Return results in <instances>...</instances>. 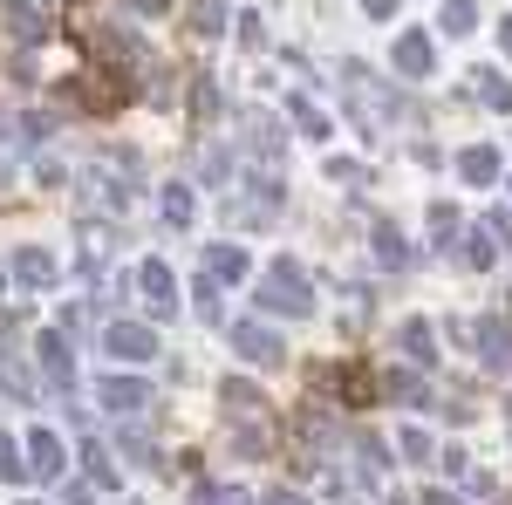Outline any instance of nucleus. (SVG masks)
Returning a JSON list of instances; mask_svg holds the SVG:
<instances>
[{
	"label": "nucleus",
	"mask_w": 512,
	"mask_h": 505,
	"mask_svg": "<svg viewBox=\"0 0 512 505\" xmlns=\"http://www.w3.org/2000/svg\"><path fill=\"white\" fill-rule=\"evenodd\" d=\"M437 69V48H431V35L424 28H403V35L390 41V76H403V82H424Z\"/></svg>",
	"instance_id": "f8f14e48"
},
{
	"label": "nucleus",
	"mask_w": 512,
	"mask_h": 505,
	"mask_svg": "<svg viewBox=\"0 0 512 505\" xmlns=\"http://www.w3.org/2000/svg\"><path fill=\"white\" fill-rule=\"evenodd\" d=\"M437 28H444L451 41L472 35V28H478V0H444V7H437Z\"/></svg>",
	"instance_id": "7c9ffc66"
},
{
	"label": "nucleus",
	"mask_w": 512,
	"mask_h": 505,
	"mask_svg": "<svg viewBox=\"0 0 512 505\" xmlns=\"http://www.w3.org/2000/svg\"><path fill=\"white\" fill-rule=\"evenodd\" d=\"M396 349H403V362H410V369H431V362H437V328L424 321V314L396 321Z\"/></svg>",
	"instance_id": "2eb2a0df"
},
{
	"label": "nucleus",
	"mask_w": 512,
	"mask_h": 505,
	"mask_svg": "<svg viewBox=\"0 0 512 505\" xmlns=\"http://www.w3.org/2000/svg\"><path fill=\"white\" fill-rule=\"evenodd\" d=\"M383 403H403V410H431V389L410 362H390L383 369Z\"/></svg>",
	"instance_id": "dca6fc26"
},
{
	"label": "nucleus",
	"mask_w": 512,
	"mask_h": 505,
	"mask_svg": "<svg viewBox=\"0 0 512 505\" xmlns=\"http://www.w3.org/2000/svg\"><path fill=\"white\" fill-rule=\"evenodd\" d=\"M239 151L260 157V171H274L280 151H287V144H280V130H274V117H246V137H239Z\"/></svg>",
	"instance_id": "a211bd4d"
},
{
	"label": "nucleus",
	"mask_w": 512,
	"mask_h": 505,
	"mask_svg": "<svg viewBox=\"0 0 512 505\" xmlns=\"http://www.w3.org/2000/svg\"><path fill=\"white\" fill-rule=\"evenodd\" d=\"M55 253H48V246H14V253H7V280H14V287H21V294H48V287H55Z\"/></svg>",
	"instance_id": "9b49d317"
},
{
	"label": "nucleus",
	"mask_w": 512,
	"mask_h": 505,
	"mask_svg": "<svg viewBox=\"0 0 512 505\" xmlns=\"http://www.w3.org/2000/svg\"><path fill=\"white\" fill-rule=\"evenodd\" d=\"M21 328H28V308H21V301H7V308H0V342H7V335H21Z\"/></svg>",
	"instance_id": "ea45409f"
},
{
	"label": "nucleus",
	"mask_w": 512,
	"mask_h": 505,
	"mask_svg": "<svg viewBox=\"0 0 512 505\" xmlns=\"http://www.w3.org/2000/svg\"><path fill=\"white\" fill-rule=\"evenodd\" d=\"M226 349L246 362V369H280L287 362V342H280L274 321H260V314H246V321H226Z\"/></svg>",
	"instance_id": "20e7f679"
},
{
	"label": "nucleus",
	"mask_w": 512,
	"mask_h": 505,
	"mask_svg": "<svg viewBox=\"0 0 512 505\" xmlns=\"http://www.w3.org/2000/svg\"><path fill=\"white\" fill-rule=\"evenodd\" d=\"M212 117H219V76L198 69V76H192V123H198V130H212Z\"/></svg>",
	"instance_id": "bb28decb"
},
{
	"label": "nucleus",
	"mask_w": 512,
	"mask_h": 505,
	"mask_svg": "<svg viewBox=\"0 0 512 505\" xmlns=\"http://www.w3.org/2000/svg\"><path fill=\"white\" fill-rule=\"evenodd\" d=\"M0 396H14V403H35L41 396V383L28 376V362H14L7 349H0Z\"/></svg>",
	"instance_id": "5701e85b"
},
{
	"label": "nucleus",
	"mask_w": 512,
	"mask_h": 505,
	"mask_svg": "<svg viewBox=\"0 0 512 505\" xmlns=\"http://www.w3.org/2000/svg\"><path fill=\"white\" fill-rule=\"evenodd\" d=\"M417 505H465V499H458V492H424Z\"/></svg>",
	"instance_id": "c03bdc74"
},
{
	"label": "nucleus",
	"mask_w": 512,
	"mask_h": 505,
	"mask_svg": "<svg viewBox=\"0 0 512 505\" xmlns=\"http://www.w3.org/2000/svg\"><path fill=\"white\" fill-rule=\"evenodd\" d=\"M35 362H41V383L62 389V403H69V389H76V342H69L62 328H41L35 335Z\"/></svg>",
	"instance_id": "1a4fd4ad"
},
{
	"label": "nucleus",
	"mask_w": 512,
	"mask_h": 505,
	"mask_svg": "<svg viewBox=\"0 0 512 505\" xmlns=\"http://www.w3.org/2000/svg\"><path fill=\"white\" fill-rule=\"evenodd\" d=\"M246 273H253V253H246L239 239H226V246L212 239V246H205V280H226V287H239Z\"/></svg>",
	"instance_id": "f3484780"
},
{
	"label": "nucleus",
	"mask_w": 512,
	"mask_h": 505,
	"mask_svg": "<svg viewBox=\"0 0 512 505\" xmlns=\"http://www.w3.org/2000/svg\"><path fill=\"white\" fill-rule=\"evenodd\" d=\"M267 505H308L301 492H267Z\"/></svg>",
	"instance_id": "a18cd8bd"
},
{
	"label": "nucleus",
	"mask_w": 512,
	"mask_h": 505,
	"mask_svg": "<svg viewBox=\"0 0 512 505\" xmlns=\"http://www.w3.org/2000/svg\"><path fill=\"white\" fill-rule=\"evenodd\" d=\"M21 505H41V499H21Z\"/></svg>",
	"instance_id": "de8ad7c7"
},
{
	"label": "nucleus",
	"mask_w": 512,
	"mask_h": 505,
	"mask_svg": "<svg viewBox=\"0 0 512 505\" xmlns=\"http://www.w3.org/2000/svg\"><path fill=\"white\" fill-rule=\"evenodd\" d=\"M164 226H178V233H185V226H192L198 219V198H192V185H164Z\"/></svg>",
	"instance_id": "cd10ccee"
},
{
	"label": "nucleus",
	"mask_w": 512,
	"mask_h": 505,
	"mask_svg": "<svg viewBox=\"0 0 512 505\" xmlns=\"http://www.w3.org/2000/svg\"><path fill=\"white\" fill-rule=\"evenodd\" d=\"M458 178L485 192V185L499 178V144H465V151H458Z\"/></svg>",
	"instance_id": "aec40b11"
},
{
	"label": "nucleus",
	"mask_w": 512,
	"mask_h": 505,
	"mask_svg": "<svg viewBox=\"0 0 512 505\" xmlns=\"http://www.w3.org/2000/svg\"><path fill=\"white\" fill-rule=\"evenodd\" d=\"M226 28H233L226 0H192V35L198 41H226Z\"/></svg>",
	"instance_id": "b1692460"
},
{
	"label": "nucleus",
	"mask_w": 512,
	"mask_h": 505,
	"mask_svg": "<svg viewBox=\"0 0 512 505\" xmlns=\"http://www.w3.org/2000/svg\"><path fill=\"white\" fill-rule=\"evenodd\" d=\"M0 478H7V485H28V451H21L14 430H0Z\"/></svg>",
	"instance_id": "473e14b6"
},
{
	"label": "nucleus",
	"mask_w": 512,
	"mask_h": 505,
	"mask_svg": "<svg viewBox=\"0 0 512 505\" xmlns=\"http://www.w3.org/2000/svg\"><path fill=\"white\" fill-rule=\"evenodd\" d=\"M233 171H239V157H233V151H219V144H205V164H198V178H205L212 192H233Z\"/></svg>",
	"instance_id": "a878e982"
},
{
	"label": "nucleus",
	"mask_w": 512,
	"mask_h": 505,
	"mask_svg": "<svg viewBox=\"0 0 512 505\" xmlns=\"http://www.w3.org/2000/svg\"><path fill=\"white\" fill-rule=\"evenodd\" d=\"M21 451H28V478H41V485H55V478H69V444H62V430H28L21 437Z\"/></svg>",
	"instance_id": "9d476101"
},
{
	"label": "nucleus",
	"mask_w": 512,
	"mask_h": 505,
	"mask_svg": "<svg viewBox=\"0 0 512 505\" xmlns=\"http://www.w3.org/2000/svg\"><path fill=\"white\" fill-rule=\"evenodd\" d=\"M0 28H7V35H21L28 48H35V41L48 35V21H41V0H0Z\"/></svg>",
	"instance_id": "6ab92c4d"
},
{
	"label": "nucleus",
	"mask_w": 512,
	"mask_h": 505,
	"mask_svg": "<svg viewBox=\"0 0 512 505\" xmlns=\"http://www.w3.org/2000/svg\"><path fill=\"white\" fill-rule=\"evenodd\" d=\"M355 7H362L369 21H383V28H390V21H396V7H403V0H355Z\"/></svg>",
	"instance_id": "a19ab883"
},
{
	"label": "nucleus",
	"mask_w": 512,
	"mask_h": 505,
	"mask_svg": "<svg viewBox=\"0 0 512 505\" xmlns=\"http://www.w3.org/2000/svg\"><path fill=\"white\" fill-rule=\"evenodd\" d=\"M472 342H478V362L492 376H512V321H478Z\"/></svg>",
	"instance_id": "4468645a"
},
{
	"label": "nucleus",
	"mask_w": 512,
	"mask_h": 505,
	"mask_svg": "<svg viewBox=\"0 0 512 505\" xmlns=\"http://www.w3.org/2000/svg\"><path fill=\"white\" fill-rule=\"evenodd\" d=\"M315 383L335 389L342 410H376L383 403V369L362 362V355H342V362H315Z\"/></svg>",
	"instance_id": "7ed1b4c3"
},
{
	"label": "nucleus",
	"mask_w": 512,
	"mask_h": 505,
	"mask_svg": "<svg viewBox=\"0 0 512 505\" xmlns=\"http://www.w3.org/2000/svg\"><path fill=\"white\" fill-rule=\"evenodd\" d=\"M130 280H137V294H144V321H164V314H178V273H171V260H137L130 267Z\"/></svg>",
	"instance_id": "0eeeda50"
},
{
	"label": "nucleus",
	"mask_w": 512,
	"mask_h": 505,
	"mask_svg": "<svg viewBox=\"0 0 512 505\" xmlns=\"http://www.w3.org/2000/svg\"><path fill=\"white\" fill-rule=\"evenodd\" d=\"M130 96H137V89L117 82L110 69H76V76L55 82V110H62V117H117Z\"/></svg>",
	"instance_id": "f257e3e1"
},
{
	"label": "nucleus",
	"mask_w": 512,
	"mask_h": 505,
	"mask_svg": "<svg viewBox=\"0 0 512 505\" xmlns=\"http://www.w3.org/2000/svg\"><path fill=\"white\" fill-rule=\"evenodd\" d=\"M451 253H458V267L485 273V267H492V260H499V239L485 233V226H465V239H458V246H451Z\"/></svg>",
	"instance_id": "4be33fe9"
},
{
	"label": "nucleus",
	"mask_w": 512,
	"mask_h": 505,
	"mask_svg": "<svg viewBox=\"0 0 512 505\" xmlns=\"http://www.w3.org/2000/svg\"><path fill=\"white\" fill-rule=\"evenodd\" d=\"M506 417H512V403H506Z\"/></svg>",
	"instance_id": "09e8293b"
},
{
	"label": "nucleus",
	"mask_w": 512,
	"mask_h": 505,
	"mask_svg": "<svg viewBox=\"0 0 512 505\" xmlns=\"http://www.w3.org/2000/svg\"><path fill=\"white\" fill-rule=\"evenodd\" d=\"M103 355H110L117 369H137V362L158 355V328H151V321H103Z\"/></svg>",
	"instance_id": "6e6552de"
},
{
	"label": "nucleus",
	"mask_w": 512,
	"mask_h": 505,
	"mask_svg": "<svg viewBox=\"0 0 512 505\" xmlns=\"http://www.w3.org/2000/svg\"><path fill=\"white\" fill-rule=\"evenodd\" d=\"M96 403H103V417H117V424H130V417H144L151 403H158V389L144 383V376H130V369H110L103 383H96Z\"/></svg>",
	"instance_id": "423d86ee"
},
{
	"label": "nucleus",
	"mask_w": 512,
	"mask_h": 505,
	"mask_svg": "<svg viewBox=\"0 0 512 505\" xmlns=\"http://www.w3.org/2000/svg\"><path fill=\"white\" fill-rule=\"evenodd\" d=\"M82 471H89V485H103V492H110V485L123 478V471L110 465V444H96V437L82 444Z\"/></svg>",
	"instance_id": "2f4dec72"
},
{
	"label": "nucleus",
	"mask_w": 512,
	"mask_h": 505,
	"mask_svg": "<svg viewBox=\"0 0 512 505\" xmlns=\"http://www.w3.org/2000/svg\"><path fill=\"white\" fill-rule=\"evenodd\" d=\"M499 48H506V62H512V21H499Z\"/></svg>",
	"instance_id": "49530a36"
},
{
	"label": "nucleus",
	"mask_w": 512,
	"mask_h": 505,
	"mask_svg": "<svg viewBox=\"0 0 512 505\" xmlns=\"http://www.w3.org/2000/svg\"><path fill=\"white\" fill-rule=\"evenodd\" d=\"M328 185L362 192V185H369V164H362V157H328Z\"/></svg>",
	"instance_id": "f704fd0d"
},
{
	"label": "nucleus",
	"mask_w": 512,
	"mask_h": 505,
	"mask_svg": "<svg viewBox=\"0 0 512 505\" xmlns=\"http://www.w3.org/2000/svg\"><path fill=\"white\" fill-rule=\"evenodd\" d=\"M35 178L48 185V192H62V185H69V164H62V157H48V151H35Z\"/></svg>",
	"instance_id": "e433bc0d"
},
{
	"label": "nucleus",
	"mask_w": 512,
	"mask_h": 505,
	"mask_svg": "<svg viewBox=\"0 0 512 505\" xmlns=\"http://www.w3.org/2000/svg\"><path fill=\"white\" fill-rule=\"evenodd\" d=\"M130 14H171V0H123Z\"/></svg>",
	"instance_id": "37998d69"
},
{
	"label": "nucleus",
	"mask_w": 512,
	"mask_h": 505,
	"mask_svg": "<svg viewBox=\"0 0 512 505\" xmlns=\"http://www.w3.org/2000/svg\"><path fill=\"white\" fill-rule=\"evenodd\" d=\"M472 89H478V103H485V110H499V117L512 110V82L499 76V69H472Z\"/></svg>",
	"instance_id": "393cba45"
},
{
	"label": "nucleus",
	"mask_w": 512,
	"mask_h": 505,
	"mask_svg": "<svg viewBox=\"0 0 512 505\" xmlns=\"http://www.w3.org/2000/svg\"><path fill=\"white\" fill-rule=\"evenodd\" d=\"M431 465H444V471H451V478H465V451H458V444H444V451H437Z\"/></svg>",
	"instance_id": "79ce46f5"
},
{
	"label": "nucleus",
	"mask_w": 512,
	"mask_h": 505,
	"mask_svg": "<svg viewBox=\"0 0 512 505\" xmlns=\"http://www.w3.org/2000/svg\"><path fill=\"white\" fill-rule=\"evenodd\" d=\"M239 48H267V28H260V14H239Z\"/></svg>",
	"instance_id": "58836bf2"
},
{
	"label": "nucleus",
	"mask_w": 512,
	"mask_h": 505,
	"mask_svg": "<svg viewBox=\"0 0 512 505\" xmlns=\"http://www.w3.org/2000/svg\"><path fill=\"white\" fill-rule=\"evenodd\" d=\"M280 205H287V185H280L274 171H253L239 185V198H226V219H239V226H274Z\"/></svg>",
	"instance_id": "39448f33"
},
{
	"label": "nucleus",
	"mask_w": 512,
	"mask_h": 505,
	"mask_svg": "<svg viewBox=\"0 0 512 505\" xmlns=\"http://www.w3.org/2000/svg\"><path fill=\"white\" fill-rule=\"evenodd\" d=\"M117 451H123V465H158V458H151V437H137V430H117Z\"/></svg>",
	"instance_id": "c9c22d12"
},
{
	"label": "nucleus",
	"mask_w": 512,
	"mask_h": 505,
	"mask_svg": "<svg viewBox=\"0 0 512 505\" xmlns=\"http://www.w3.org/2000/svg\"><path fill=\"white\" fill-rule=\"evenodd\" d=\"M485 233H492V239L512 253V205H492V212H485Z\"/></svg>",
	"instance_id": "4c0bfd02"
},
{
	"label": "nucleus",
	"mask_w": 512,
	"mask_h": 505,
	"mask_svg": "<svg viewBox=\"0 0 512 505\" xmlns=\"http://www.w3.org/2000/svg\"><path fill=\"white\" fill-rule=\"evenodd\" d=\"M219 417H226V424H260V417H267V396H260V383L226 376V383H219Z\"/></svg>",
	"instance_id": "ddd939ff"
},
{
	"label": "nucleus",
	"mask_w": 512,
	"mask_h": 505,
	"mask_svg": "<svg viewBox=\"0 0 512 505\" xmlns=\"http://www.w3.org/2000/svg\"><path fill=\"white\" fill-rule=\"evenodd\" d=\"M369 239H376V267H390V273H410V267H417V253L403 246V233H396L390 219H376V233H369Z\"/></svg>",
	"instance_id": "412c9836"
},
{
	"label": "nucleus",
	"mask_w": 512,
	"mask_h": 505,
	"mask_svg": "<svg viewBox=\"0 0 512 505\" xmlns=\"http://www.w3.org/2000/svg\"><path fill=\"white\" fill-rule=\"evenodd\" d=\"M260 314H287V321H308L315 314V287H308V273H301V260H287L280 253L274 267L260 273Z\"/></svg>",
	"instance_id": "f03ea898"
},
{
	"label": "nucleus",
	"mask_w": 512,
	"mask_h": 505,
	"mask_svg": "<svg viewBox=\"0 0 512 505\" xmlns=\"http://www.w3.org/2000/svg\"><path fill=\"white\" fill-rule=\"evenodd\" d=\"M506 185H512V178H506Z\"/></svg>",
	"instance_id": "8fccbe9b"
},
{
	"label": "nucleus",
	"mask_w": 512,
	"mask_h": 505,
	"mask_svg": "<svg viewBox=\"0 0 512 505\" xmlns=\"http://www.w3.org/2000/svg\"><path fill=\"white\" fill-rule=\"evenodd\" d=\"M287 117L301 123V137H315V144H328V137H335V123L321 117V110L308 103V96H287Z\"/></svg>",
	"instance_id": "c85d7f7f"
},
{
	"label": "nucleus",
	"mask_w": 512,
	"mask_h": 505,
	"mask_svg": "<svg viewBox=\"0 0 512 505\" xmlns=\"http://www.w3.org/2000/svg\"><path fill=\"white\" fill-rule=\"evenodd\" d=\"M431 239H437V246H444V253H451V246H458V239H465V212H458V205H444V198H437V205H431Z\"/></svg>",
	"instance_id": "c756f323"
},
{
	"label": "nucleus",
	"mask_w": 512,
	"mask_h": 505,
	"mask_svg": "<svg viewBox=\"0 0 512 505\" xmlns=\"http://www.w3.org/2000/svg\"><path fill=\"white\" fill-rule=\"evenodd\" d=\"M396 451H403V458H410V465H431V458H437L431 430H417V424H403V430H396Z\"/></svg>",
	"instance_id": "72a5a7b5"
}]
</instances>
